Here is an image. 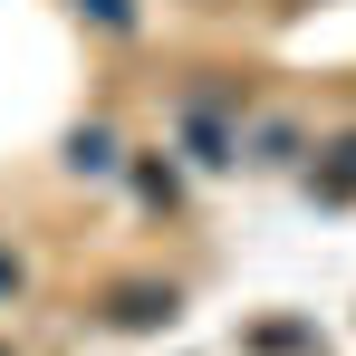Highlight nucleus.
Wrapping results in <instances>:
<instances>
[{"mask_svg":"<svg viewBox=\"0 0 356 356\" xmlns=\"http://www.w3.org/2000/svg\"><path fill=\"white\" fill-rule=\"evenodd\" d=\"M174 145L193 154V164H212V174H222V164H241V125L212 116V106H183V116H174Z\"/></svg>","mask_w":356,"mask_h":356,"instance_id":"obj_1","label":"nucleus"},{"mask_svg":"<svg viewBox=\"0 0 356 356\" xmlns=\"http://www.w3.org/2000/svg\"><path fill=\"white\" fill-rule=\"evenodd\" d=\"M174 308H183V298L164 289V280H125V289H106L97 318H106V327H174Z\"/></svg>","mask_w":356,"mask_h":356,"instance_id":"obj_2","label":"nucleus"},{"mask_svg":"<svg viewBox=\"0 0 356 356\" xmlns=\"http://www.w3.org/2000/svg\"><path fill=\"white\" fill-rule=\"evenodd\" d=\"M318 202H356V135H337L327 154H318V174H308Z\"/></svg>","mask_w":356,"mask_h":356,"instance_id":"obj_3","label":"nucleus"},{"mask_svg":"<svg viewBox=\"0 0 356 356\" xmlns=\"http://www.w3.org/2000/svg\"><path fill=\"white\" fill-rule=\"evenodd\" d=\"M298 154H308V135H298V125H250V135H241V164H298Z\"/></svg>","mask_w":356,"mask_h":356,"instance_id":"obj_4","label":"nucleus"},{"mask_svg":"<svg viewBox=\"0 0 356 356\" xmlns=\"http://www.w3.org/2000/svg\"><path fill=\"white\" fill-rule=\"evenodd\" d=\"M67 164H77V174H116V164H125L116 125H77V135H67Z\"/></svg>","mask_w":356,"mask_h":356,"instance_id":"obj_5","label":"nucleus"},{"mask_svg":"<svg viewBox=\"0 0 356 356\" xmlns=\"http://www.w3.org/2000/svg\"><path fill=\"white\" fill-rule=\"evenodd\" d=\"M77 19H97L106 39H135V0H77Z\"/></svg>","mask_w":356,"mask_h":356,"instance_id":"obj_6","label":"nucleus"},{"mask_svg":"<svg viewBox=\"0 0 356 356\" xmlns=\"http://www.w3.org/2000/svg\"><path fill=\"white\" fill-rule=\"evenodd\" d=\"M135 193H145L154 212H174V202H183V183H174V164H135Z\"/></svg>","mask_w":356,"mask_h":356,"instance_id":"obj_7","label":"nucleus"},{"mask_svg":"<svg viewBox=\"0 0 356 356\" xmlns=\"http://www.w3.org/2000/svg\"><path fill=\"white\" fill-rule=\"evenodd\" d=\"M10 298H19V260L0 250V308H10Z\"/></svg>","mask_w":356,"mask_h":356,"instance_id":"obj_8","label":"nucleus"},{"mask_svg":"<svg viewBox=\"0 0 356 356\" xmlns=\"http://www.w3.org/2000/svg\"><path fill=\"white\" fill-rule=\"evenodd\" d=\"M0 356H10V347H0Z\"/></svg>","mask_w":356,"mask_h":356,"instance_id":"obj_9","label":"nucleus"}]
</instances>
